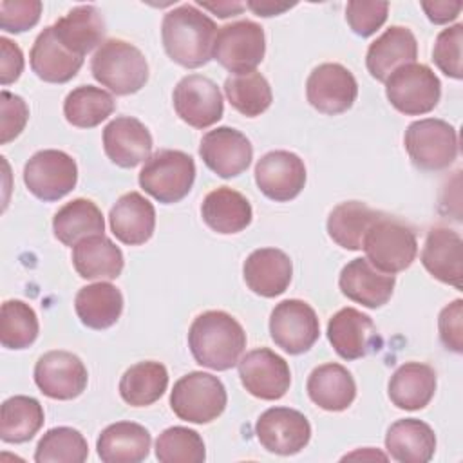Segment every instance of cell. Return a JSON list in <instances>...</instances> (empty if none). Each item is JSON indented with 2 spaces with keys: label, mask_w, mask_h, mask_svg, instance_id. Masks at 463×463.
Wrapping results in <instances>:
<instances>
[{
  "label": "cell",
  "mask_w": 463,
  "mask_h": 463,
  "mask_svg": "<svg viewBox=\"0 0 463 463\" xmlns=\"http://www.w3.org/2000/svg\"><path fill=\"white\" fill-rule=\"evenodd\" d=\"M215 36V22L192 4L168 11L161 24V40L168 58L186 69H197L213 58Z\"/></svg>",
  "instance_id": "6da1fadb"
},
{
  "label": "cell",
  "mask_w": 463,
  "mask_h": 463,
  "mask_svg": "<svg viewBox=\"0 0 463 463\" xmlns=\"http://www.w3.org/2000/svg\"><path fill=\"white\" fill-rule=\"evenodd\" d=\"M188 347L199 365L228 371L241 360L246 333L230 313L204 311L194 318L188 329Z\"/></svg>",
  "instance_id": "7a4b0ae2"
},
{
  "label": "cell",
  "mask_w": 463,
  "mask_h": 463,
  "mask_svg": "<svg viewBox=\"0 0 463 463\" xmlns=\"http://www.w3.org/2000/svg\"><path fill=\"white\" fill-rule=\"evenodd\" d=\"M90 72L96 81L118 96L141 90L148 80V63L143 52L125 40H105L94 52Z\"/></svg>",
  "instance_id": "3957f363"
},
{
  "label": "cell",
  "mask_w": 463,
  "mask_h": 463,
  "mask_svg": "<svg viewBox=\"0 0 463 463\" xmlns=\"http://www.w3.org/2000/svg\"><path fill=\"white\" fill-rule=\"evenodd\" d=\"M362 250L374 268L394 275L412 264L418 253V241L411 226L380 213L367 230Z\"/></svg>",
  "instance_id": "277c9868"
},
{
  "label": "cell",
  "mask_w": 463,
  "mask_h": 463,
  "mask_svg": "<svg viewBox=\"0 0 463 463\" xmlns=\"http://www.w3.org/2000/svg\"><path fill=\"white\" fill-rule=\"evenodd\" d=\"M137 181L156 201L172 204L190 194L195 181V163L186 152L157 150L145 161Z\"/></svg>",
  "instance_id": "5b68a950"
},
{
  "label": "cell",
  "mask_w": 463,
  "mask_h": 463,
  "mask_svg": "<svg viewBox=\"0 0 463 463\" xmlns=\"http://www.w3.org/2000/svg\"><path fill=\"white\" fill-rule=\"evenodd\" d=\"M226 389L222 382L203 371L181 376L170 392V407L174 414L188 423H210L226 409Z\"/></svg>",
  "instance_id": "8992f818"
},
{
  "label": "cell",
  "mask_w": 463,
  "mask_h": 463,
  "mask_svg": "<svg viewBox=\"0 0 463 463\" xmlns=\"http://www.w3.org/2000/svg\"><path fill=\"white\" fill-rule=\"evenodd\" d=\"M411 161L429 172L449 168L458 157V132L443 119L425 118L412 121L403 136Z\"/></svg>",
  "instance_id": "52a82bcc"
},
{
  "label": "cell",
  "mask_w": 463,
  "mask_h": 463,
  "mask_svg": "<svg viewBox=\"0 0 463 463\" xmlns=\"http://www.w3.org/2000/svg\"><path fill=\"white\" fill-rule=\"evenodd\" d=\"M385 96L398 112L421 116L438 105L441 83L430 67L412 61L398 67L385 80Z\"/></svg>",
  "instance_id": "ba28073f"
},
{
  "label": "cell",
  "mask_w": 463,
  "mask_h": 463,
  "mask_svg": "<svg viewBox=\"0 0 463 463\" xmlns=\"http://www.w3.org/2000/svg\"><path fill=\"white\" fill-rule=\"evenodd\" d=\"M264 29L251 20H237L217 31L213 58L233 74L255 71L264 60Z\"/></svg>",
  "instance_id": "9c48e42d"
},
{
  "label": "cell",
  "mask_w": 463,
  "mask_h": 463,
  "mask_svg": "<svg viewBox=\"0 0 463 463\" xmlns=\"http://www.w3.org/2000/svg\"><path fill=\"white\" fill-rule=\"evenodd\" d=\"M27 190L42 201H58L78 183L76 161L63 150H40L24 166Z\"/></svg>",
  "instance_id": "30bf717a"
},
{
  "label": "cell",
  "mask_w": 463,
  "mask_h": 463,
  "mask_svg": "<svg viewBox=\"0 0 463 463\" xmlns=\"http://www.w3.org/2000/svg\"><path fill=\"white\" fill-rule=\"evenodd\" d=\"M269 335L275 345L289 354H300L313 347L320 335L315 309L298 298L279 302L269 317Z\"/></svg>",
  "instance_id": "8fae6325"
},
{
  "label": "cell",
  "mask_w": 463,
  "mask_h": 463,
  "mask_svg": "<svg viewBox=\"0 0 463 463\" xmlns=\"http://www.w3.org/2000/svg\"><path fill=\"white\" fill-rule=\"evenodd\" d=\"M175 114L194 128L215 125L224 112L222 94L217 83L203 74H188L179 80L172 94Z\"/></svg>",
  "instance_id": "7c38bea8"
},
{
  "label": "cell",
  "mask_w": 463,
  "mask_h": 463,
  "mask_svg": "<svg viewBox=\"0 0 463 463\" xmlns=\"http://www.w3.org/2000/svg\"><path fill=\"white\" fill-rule=\"evenodd\" d=\"M306 96L313 109L336 116L349 110L358 96V83L349 69L340 63H322L306 81Z\"/></svg>",
  "instance_id": "4fadbf2b"
},
{
  "label": "cell",
  "mask_w": 463,
  "mask_h": 463,
  "mask_svg": "<svg viewBox=\"0 0 463 463\" xmlns=\"http://www.w3.org/2000/svg\"><path fill=\"white\" fill-rule=\"evenodd\" d=\"M239 376L244 389L260 400H279L291 385L288 362L268 347L246 353L239 360Z\"/></svg>",
  "instance_id": "5bb4252c"
},
{
  "label": "cell",
  "mask_w": 463,
  "mask_h": 463,
  "mask_svg": "<svg viewBox=\"0 0 463 463\" xmlns=\"http://www.w3.org/2000/svg\"><path fill=\"white\" fill-rule=\"evenodd\" d=\"M255 434L259 443L268 452L293 456L309 443L311 425L300 411L289 407H271L259 416Z\"/></svg>",
  "instance_id": "9a60e30c"
},
{
  "label": "cell",
  "mask_w": 463,
  "mask_h": 463,
  "mask_svg": "<svg viewBox=\"0 0 463 463\" xmlns=\"http://www.w3.org/2000/svg\"><path fill=\"white\" fill-rule=\"evenodd\" d=\"M89 382L87 367L69 351H49L34 365V383L52 400L78 398Z\"/></svg>",
  "instance_id": "2e32d148"
},
{
  "label": "cell",
  "mask_w": 463,
  "mask_h": 463,
  "mask_svg": "<svg viewBox=\"0 0 463 463\" xmlns=\"http://www.w3.org/2000/svg\"><path fill=\"white\" fill-rule=\"evenodd\" d=\"M255 183L268 199L291 201L306 184L304 161L289 150H271L257 161Z\"/></svg>",
  "instance_id": "e0dca14e"
},
{
  "label": "cell",
  "mask_w": 463,
  "mask_h": 463,
  "mask_svg": "<svg viewBox=\"0 0 463 463\" xmlns=\"http://www.w3.org/2000/svg\"><path fill=\"white\" fill-rule=\"evenodd\" d=\"M199 156L204 165L222 179L242 174L253 157L250 139L232 127L208 130L199 145Z\"/></svg>",
  "instance_id": "ac0fdd59"
},
{
  "label": "cell",
  "mask_w": 463,
  "mask_h": 463,
  "mask_svg": "<svg viewBox=\"0 0 463 463\" xmlns=\"http://www.w3.org/2000/svg\"><path fill=\"white\" fill-rule=\"evenodd\" d=\"M396 279L391 273H383L374 268L367 259H353L347 262L338 279L342 293L364 307L376 309L389 302L392 297Z\"/></svg>",
  "instance_id": "d6986e66"
},
{
  "label": "cell",
  "mask_w": 463,
  "mask_h": 463,
  "mask_svg": "<svg viewBox=\"0 0 463 463\" xmlns=\"http://www.w3.org/2000/svg\"><path fill=\"white\" fill-rule=\"evenodd\" d=\"M103 150L114 165L134 168L150 157L152 136L139 119L119 116L103 128Z\"/></svg>",
  "instance_id": "ffe728a7"
},
{
  "label": "cell",
  "mask_w": 463,
  "mask_h": 463,
  "mask_svg": "<svg viewBox=\"0 0 463 463\" xmlns=\"http://www.w3.org/2000/svg\"><path fill=\"white\" fill-rule=\"evenodd\" d=\"M242 275L246 286L255 295L273 298L288 289L293 277V264L282 250L259 248L244 260Z\"/></svg>",
  "instance_id": "44dd1931"
},
{
  "label": "cell",
  "mask_w": 463,
  "mask_h": 463,
  "mask_svg": "<svg viewBox=\"0 0 463 463\" xmlns=\"http://www.w3.org/2000/svg\"><path fill=\"white\" fill-rule=\"evenodd\" d=\"M421 264L439 282L461 289L463 241L459 233L443 226L432 228L423 244Z\"/></svg>",
  "instance_id": "7402d4cb"
},
{
  "label": "cell",
  "mask_w": 463,
  "mask_h": 463,
  "mask_svg": "<svg viewBox=\"0 0 463 463\" xmlns=\"http://www.w3.org/2000/svg\"><path fill=\"white\" fill-rule=\"evenodd\" d=\"M327 338L340 358L358 360L371 351L376 340V326L365 313L342 307L327 322Z\"/></svg>",
  "instance_id": "603a6c76"
},
{
  "label": "cell",
  "mask_w": 463,
  "mask_h": 463,
  "mask_svg": "<svg viewBox=\"0 0 463 463\" xmlns=\"http://www.w3.org/2000/svg\"><path fill=\"white\" fill-rule=\"evenodd\" d=\"M418 56V42L411 29L391 25L367 49L365 65L369 74L383 81L402 65L412 63Z\"/></svg>",
  "instance_id": "cb8c5ba5"
},
{
  "label": "cell",
  "mask_w": 463,
  "mask_h": 463,
  "mask_svg": "<svg viewBox=\"0 0 463 463\" xmlns=\"http://www.w3.org/2000/svg\"><path fill=\"white\" fill-rule=\"evenodd\" d=\"M109 224L119 242L128 246L145 244L156 228L154 204L139 192L123 194L110 208Z\"/></svg>",
  "instance_id": "d4e9b609"
},
{
  "label": "cell",
  "mask_w": 463,
  "mask_h": 463,
  "mask_svg": "<svg viewBox=\"0 0 463 463\" xmlns=\"http://www.w3.org/2000/svg\"><path fill=\"white\" fill-rule=\"evenodd\" d=\"M29 61L33 72L47 83H67L83 65V56L69 51L54 34L52 25L45 27L34 40Z\"/></svg>",
  "instance_id": "484cf974"
},
{
  "label": "cell",
  "mask_w": 463,
  "mask_h": 463,
  "mask_svg": "<svg viewBox=\"0 0 463 463\" xmlns=\"http://www.w3.org/2000/svg\"><path fill=\"white\" fill-rule=\"evenodd\" d=\"M150 432L134 421H116L101 430L96 441L103 463H139L150 452Z\"/></svg>",
  "instance_id": "4316f807"
},
{
  "label": "cell",
  "mask_w": 463,
  "mask_h": 463,
  "mask_svg": "<svg viewBox=\"0 0 463 463\" xmlns=\"http://www.w3.org/2000/svg\"><path fill=\"white\" fill-rule=\"evenodd\" d=\"M307 394L315 405L329 412L345 411L356 398V383L353 374L340 364H324L311 371Z\"/></svg>",
  "instance_id": "83f0119b"
},
{
  "label": "cell",
  "mask_w": 463,
  "mask_h": 463,
  "mask_svg": "<svg viewBox=\"0 0 463 463\" xmlns=\"http://www.w3.org/2000/svg\"><path fill=\"white\" fill-rule=\"evenodd\" d=\"M201 215L210 230L230 235L248 228L253 212L250 201L241 192L230 186H219L203 199Z\"/></svg>",
  "instance_id": "f1b7e54d"
},
{
  "label": "cell",
  "mask_w": 463,
  "mask_h": 463,
  "mask_svg": "<svg viewBox=\"0 0 463 463\" xmlns=\"http://www.w3.org/2000/svg\"><path fill=\"white\" fill-rule=\"evenodd\" d=\"M385 449L400 463H427L436 450V434L429 423L403 418L387 429Z\"/></svg>",
  "instance_id": "f546056e"
},
{
  "label": "cell",
  "mask_w": 463,
  "mask_h": 463,
  "mask_svg": "<svg viewBox=\"0 0 463 463\" xmlns=\"http://www.w3.org/2000/svg\"><path fill=\"white\" fill-rule=\"evenodd\" d=\"M72 264L81 279H118L125 259L121 250L103 233L81 239L72 246Z\"/></svg>",
  "instance_id": "4dcf8cb0"
},
{
  "label": "cell",
  "mask_w": 463,
  "mask_h": 463,
  "mask_svg": "<svg viewBox=\"0 0 463 463\" xmlns=\"http://www.w3.org/2000/svg\"><path fill=\"white\" fill-rule=\"evenodd\" d=\"M436 392V373L420 362L402 364L389 380V398L403 411H418L429 405Z\"/></svg>",
  "instance_id": "1f68e13d"
},
{
  "label": "cell",
  "mask_w": 463,
  "mask_h": 463,
  "mask_svg": "<svg viewBox=\"0 0 463 463\" xmlns=\"http://www.w3.org/2000/svg\"><path fill=\"white\" fill-rule=\"evenodd\" d=\"M74 309L83 326L101 331L114 326L123 311V295L110 282L83 286L74 298Z\"/></svg>",
  "instance_id": "d6a6232c"
},
{
  "label": "cell",
  "mask_w": 463,
  "mask_h": 463,
  "mask_svg": "<svg viewBox=\"0 0 463 463\" xmlns=\"http://www.w3.org/2000/svg\"><path fill=\"white\" fill-rule=\"evenodd\" d=\"M56 38L74 54L85 56L105 34V22L94 5H78L52 25Z\"/></svg>",
  "instance_id": "836d02e7"
},
{
  "label": "cell",
  "mask_w": 463,
  "mask_h": 463,
  "mask_svg": "<svg viewBox=\"0 0 463 463\" xmlns=\"http://www.w3.org/2000/svg\"><path fill=\"white\" fill-rule=\"evenodd\" d=\"M52 232L61 244L74 246L85 237L101 235L105 232V219L96 203L78 197L65 203L54 213Z\"/></svg>",
  "instance_id": "e575fe53"
},
{
  "label": "cell",
  "mask_w": 463,
  "mask_h": 463,
  "mask_svg": "<svg viewBox=\"0 0 463 463\" xmlns=\"http://www.w3.org/2000/svg\"><path fill=\"white\" fill-rule=\"evenodd\" d=\"M378 217L380 212L373 210L365 203L345 201L331 210L327 217V233L338 246L358 251L362 250L367 230Z\"/></svg>",
  "instance_id": "d590c367"
},
{
  "label": "cell",
  "mask_w": 463,
  "mask_h": 463,
  "mask_svg": "<svg viewBox=\"0 0 463 463\" xmlns=\"http://www.w3.org/2000/svg\"><path fill=\"white\" fill-rule=\"evenodd\" d=\"M168 387L166 367L146 360L130 365L119 380V394L132 407H146L157 402Z\"/></svg>",
  "instance_id": "8d00e7d4"
},
{
  "label": "cell",
  "mask_w": 463,
  "mask_h": 463,
  "mask_svg": "<svg viewBox=\"0 0 463 463\" xmlns=\"http://www.w3.org/2000/svg\"><path fill=\"white\" fill-rule=\"evenodd\" d=\"M43 407L31 396H11L0 409V438L5 443H25L42 429Z\"/></svg>",
  "instance_id": "74e56055"
},
{
  "label": "cell",
  "mask_w": 463,
  "mask_h": 463,
  "mask_svg": "<svg viewBox=\"0 0 463 463\" xmlns=\"http://www.w3.org/2000/svg\"><path fill=\"white\" fill-rule=\"evenodd\" d=\"M116 109L112 94L94 85H81L71 90L63 101L65 119L78 128H92L105 121Z\"/></svg>",
  "instance_id": "f35d334b"
},
{
  "label": "cell",
  "mask_w": 463,
  "mask_h": 463,
  "mask_svg": "<svg viewBox=\"0 0 463 463\" xmlns=\"http://www.w3.org/2000/svg\"><path fill=\"white\" fill-rule=\"evenodd\" d=\"M224 92L230 105L246 118L260 116L273 101L268 80L257 71L228 76L224 81Z\"/></svg>",
  "instance_id": "ab89813d"
},
{
  "label": "cell",
  "mask_w": 463,
  "mask_h": 463,
  "mask_svg": "<svg viewBox=\"0 0 463 463\" xmlns=\"http://www.w3.org/2000/svg\"><path fill=\"white\" fill-rule=\"evenodd\" d=\"M87 456V439L72 427L49 429L34 450L36 463H83Z\"/></svg>",
  "instance_id": "60d3db41"
},
{
  "label": "cell",
  "mask_w": 463,
  "mask_h": 463,
  "mask_svg": "<svg viewBox=\"0 0 463 463\" xmlns=\"http://www.w3.org/2000/svg\"><path fill=\"white\" fill-rule=\"evenodd\" d=\"M38 336V317L24 300H5L0 309V342L5 349H25Z\"/></svg>",
  "instance_id": "b9f144b4"
},
{
  "label": "cell",
  "mask_w": 463,
  "mask_h": 463,
  "mask_svg": "<svg viewBox=\"0 0 463 463\" xmlns=\"http://www.w3.org/2000/svg\"><path fill=\"white\" fill-rule=\"evenodd\" d=\"M156 458L161 463H203L204 441L194 429L168 427L156 439Z\"/></svg>",
  "instance_id": "7bdbcfd3"
},
{
  "label": "cell",
  "mask_w": 463,
  "mask_h": 463,
  "mask_svg": "<svg viewBox=\"0 0 463 463\" xmlns=\"http://www.w3.org/2000/svg\"><path fill=\"white\" fill-rule=\"evenodd\" d=\"M461 40H463V25L456 24L452 27L443 29L434 42L432 60L436 67L447 74L449 78L461 80L463 67H461Z\"/></svg>",
  "instance_id": "ee69618b"
},
{
  "label": "cell",
  "mask_w": 463,
  "mask_h": 463,
  "mask_svg": "<svg viewBox=\"0 0 463 463\" xmlns=\"http://www.w3.org/2000/svg\"><path fill=\"white\" fill-rule=\"evenodd\" d=\"M389 4L387 2H365L351 0L345 5V20L351 31L362 38L374 34L387 20Z\"/></svg>",
  "instance_id": "f6af8a7d"
},
{
  "label": "cell",
  "mask_w": 463,
  "mask_h": 463,
  "mask_svg": "<svg viewBox=\"0 0 463 463\" xmlns=\"http://www.w3.org/2000/svg\"><path fill=\"white\" fill-rule=\"evenodd\" d=\"M42 14L40 0H2L0 27L5 33H24L34 27Z\"/></svg>",
  "instance_id": "bcb514c9"
},
{
  "label": "cell",
  "mask_w": 463,
  "mask_h": 463,
  "mask_svg": "<svg viewBox=\"0 0 463 463\" xmlns=\"http://www.w3.org/2000/svg\"><path fill=\"white\" fill-rule=\"evenodd\" d=\"M0 110H2V127H0V143L5 145L20 136L27 119L29 107L27 103L7 90L0 92Z\"/></svg>",
  "instance_id": "7dc6e473"
},
{
  "label": "cell",
  "mask_w": 463,
  "mask_h": 463,
  "mask_svg": "<svg viewBox=\"0 0 463 463\" xmlns=\"http://www.w3.org/2000/svg\"><path fill=\"white\" fill-rule=\"evenodd\" d=\"M438 329L443 345L454 353L463 351V300L456 298L438 317Z\"/></svg>",
  "instance_id": "c3c4849f"
},
{
  "label": "cell",
  "mask_w": 463,
  "mask_h": 463,
  "mask_svg": "<svg viewBox=\"0 0 463 463\" xmlns=\"http://www.w3.org/2000/svg\"><path fill=\"white\" fill-rule=\"evenodd\" d=\"M0 83L9 85L16 81L24 71L22 49L9 38H0Z\"/></svg>",
  "instance_id": "681fc988"
},
{
  "label": "cell",
  "mask_w": 463,
  "mask_h": 463,
  "mask_svg": "<svg viewBox=\"0 0 463 463\" xmlns=\"http://www.w3.org/2000/svg\"><path fill=\"white\" fill-rule=\"evenodd\" d=\"M463 4L461 2H447V0H434V2H421V9L425 11L427 18L436 24H449L458 18L461 13Z\"/></svg>",
  "instance_id": "f907efd6"
},
{
  "label": "cell",
  "mask_w": 463,
  "mask_h": 463,
  "mask_svg": "<svg viewBox=\"0 0 463 463\" xmlns=\"http://www.w3.org/2000/svg\"><path fill=\"white\" fill-rule=\"evenodd\" d=\"M295 4H288V2H273V0H250L246 4L248 9H251L257 16H277L282 14L284 11H288L289 7H293Z\"/></svg>",
  "instance_id": "816d5d0a"
},
{
  "label": "cell",
  "mask_w": 463,
  "mask_h": 463,
  "mask_svg": "<svg viewBox=\"0 0 463 463\" xmlns=\"http://www.w3.org/2000/svg\"><path fill=\"white\" fill-rule=\"evenodd\" d=\"M197 5H201L203 9L212 11L219 18H228V16H233V14H239L246 7L241 2H228V0H224V2H203V0H199Z\"/></svg>",
  "instance_id": "f5cc1de1"
}]
</instances>
